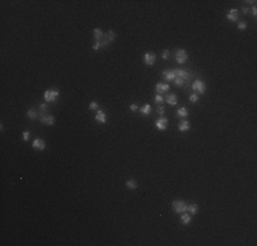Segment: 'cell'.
<instances>
[{"label":"cell","mask_w":257,"mask_h":246,"mask_svg":"<svg viewBox=\"0 0 257 246\" xmlns=\"http://www.w3.org/2000/svg\"><path fill=\"white\" fill-rule=\"evenodd\" d=\"M59 97V90L58 89H48L44 93V100L47 103H55L56 100Z\"/></svg>","instance_id":"6da1fadb"},{"label":"cell","mask_w":257,"mask_h":246,"mask_svg":"<svg viewBox=\"0 0 257 246\" xmlns=\"http://www.w3.org/2000/svg\"><path fill=\"white\" fill-rule=\"evenodd\" d=\"M193 90L194 93H197V95H205V92H206V86H205V83L202 82L201 80H196L193 82Z\"/></svg>","instance_id":"7a4b0ae2"},{"label":"cell","mask_w":257,"mask_h":246,"mask_svg":"<svg viewBox=\"0 0 257 246\" xmlns=\"http://www.w3.org/2000/svg\"><path fill=\"white\" fill-rule=\"evenodd\" d=\"M172 208H174L175 213H183L187 210V204L185 201H179V200H175L172 203Z\"/></svg>","instance_id":"3957f363"},{"label":"cell","mask_w":257,"mask_h":246,"mask_svg":"<svg viewBox=\"0 0 257 246\" xmlns=\"http://www.w3.org/2000/svg\"><path fill=\"white\" fill-rule=\"evenodd\" d=\"M115 37H116V33H115L114 30H110L107 34H104V38L100 41V43H101V48H105L107 45H110V44L115 40Z\"/></svg>","instance_id":"277c9868"},{"label":"cell","mask_w":257,"mask_h":246,"mask_svg":"<svg viewBox=\"0 0 257 246\" xmlns=\"http://www.w3.org/2000/svg\"><path fill=\"white\" fill-rule=\"evenodd\" d=\"M175 60H177V63L179 64H183L187 62V52L185 51V49H178V51L175 52Z\"/></svg>","instance_id":"5b68a950"},{"label":"cell","mask_w":257,"mask_h":246,"mask_svg":"<svg viewBox=\"0 0 257 246\" xmlns=\"http://www.w3.org/2000/svg\"><path fill=\"white\" fill-rule=\"evenodd\" d=\"M142 60L147 66H153L156 63V55H154L153 52H147V53H144Z\"/></svg>","instance_id":"8992f818"},{"label":"cell","mask_w":257,"mask_h":246,"mask_svg":"<svg viewBox=\"0 0 257 246\" xmlns=\"http://www.w3.org/2000/svg\"><path fill=\"white\" fill-rule=\"evenodd\" d=\"M154 126L157 127L159 130L164 131L167 127H168V119H167V118H164V116H162V118H159V119L154 122Z\"/></svg>","instance_id":"52a82bcc"},{"label":"cell","mask_w":257,"mask_h":246,"mask_svg":"<svg viewBox=\"0 0 257 246\" xmlns=\"http://www.w3.org/2000/svg\"><path fill=\"white\" fill-rule=\"evenodd\" d=\"M226 18H227L229 21H231V22H237L238 18H239V11H238L237 8H231V10L227 12Z\"/></svg>","instance_id":"ba28073f"},{"label":"cell","mask_w":257,"mask_h":246,"mask_svg":"<svg viewBox=\"0 0 257 246\" xmlns=\"http://www.w3.org/2000/svg\"><path fill=\"white\" fill-rule=\"evenodd\" d=\"M40 120H41V123L47 124V126L55 124V118H53L52 115H45V114H43V115L40 116Z\"/></svg>","instance_id":"9c48e42d"},{"label":"cell","mask_w":257,"mask_h":246,"mask_svg":"<svg viewBox=\"0 0 257 246\" xmlns=\"http://www.w3.org/2000/svg\"><path fill=\"white\" fill-rule=\"evenodd\" d=\"M156 92H157L159 95H162V93H167V92L170 90V85L168 83H163V82H159L156 83Z\"/></svg>","instance_id":"30bf717a"},{"label":"cell","mask_w":257,"mask_h":246,"mask_svg":"<svg viewBox=\"0 0 257 246\" xmlns=\"http://www.w3.org/2000/svg\"><path fill=\"white\" fill-rule=\"evenodd\" d=\"M32 146L34 148V149H37V151H44V149H45V141L41 138H36L32 142Z\"/></svg>","instance_id":"8fae6325"},{"label":"cell","mask_w":257,"mask_h":246,"mask_svg":"<svg viewBox=\"0 0 257 246\" xmlns=\"http://www.w3.org/2000/svg\"><path fill=\"white\" fill-rule=\"evenodd\" d=\"M95 119L96 122H99V123H105L107 122V115H105V112L101 111V109H97V112H96V115H95Z\"/></svg>","instance_id":"7c38bea8"},{"label":"cell","mask_w":257,"mask_h":246,"mask_svg":"<svg viewBox=\"0 0 257 246\" xmlns=\"http://www.w3.org/2000/svg\"><path fill=\"white\" fill-rule=\"evenodd\" d=\"M163 77H164L166 81H174L177 75H175L174 70H166V71H163Z\"/></svg>","instance_id":"4fadbf2b"},{"label":"cell","mask_w":257,"mask_h":246,"mask_svg":"<svg viewBox=\"0 0 257 246\" xmlns=\"http://www.w3.org/2000/svg\"><path fill=\"white\" fill-rule=\"evenodd\" d=\"M167 103L170 104V105H177V103H178V97H177V95L175 93H168L166 97Z\"/></svg>","instance_id":"5bb4252c"},{"label":"cell","mask_w":257,"mask_h":246,"mask_svg":"<svg viewBox=\"0 0 257 246\" xmlns=\"http://www.w3.org/2000/svg\"><path fill=\"white\" fill-rule=\"evenodd\" d=\"M178 129H179V131H182V133L189 131L190 130V123L187 122V120H182V122H179Z\"/></svg>","instance_id":"9a60e30c"},{"label":"cell","mask_w":257,"mask_h":246,"mask_svg":"<svg viewBox=\"0 0 257 246\" xmlns=\"http://www.w3.org/2000/svg\"><path fill=\"white\" fill-rule=\"evenodd\" d=\"M93 37H95L96 41H101V40H103V38H104V33L101 32V29L96 28L95 30H93Z\"/></svg>","instance_id":"2e32d148"},{"label":"cell","mask_w":257,"mask_h":246,"mask_svg":"<svg viewBox=\"0 0 257 246\" xmlns=\"http://www.w3.org/2000/svg\"><path fill=\"white\" fill-rule=\"evenodd\" d=\"M190 222H192V216H190L189 213H186V212L181 213V223H182V224L187 226V224H189Z\"/></svg>","instance_id":"e0dca14e"},{"label":"cell","mask_w":257,"mask_h":246,"mask_svg":"<svg viewBox=\"0 0 257 246\" xmlns=\"http://www.w3.org/2000/svg\"><path fill=\"white\" fill-rule=\"evenodd\" d=\"M126 186H127V189H130V190H135V189L138 187V182H137L135 179H129L126 182Z\"/></svg>","instance_id":"ac0fdd59"},{"label":"cell","mask_w":257,"mask_h":246,"mask_svg":"<svg viewBox=\"0 0 257 246\" xmlns=\"http://www.w3.org/2000/svg\"><path fill=\"white\" fill-rule=\"evenodd\" d=\"M172 82L175 83V86H183V85H186L187 83V80H185V78H181V77H175V80L172 81Z\"/></svg>","instance_id":"d6986e66"},{"label":"cell","mask_w":257,"mask_h":246,"mask_svg":"<svg viewBox=\"0 0 257 246\" xmlns=\"http://www.w3.org/2000/svg\"><path fill=\"white\" fill-rule=\"evenodd\" d=\"M187 115H189V111H187L186 107H181L178 111H177V116H179V118H186Z\"/></svg>","instance_id":"ffe728a7"},{"label":"cell","mask_w":257,"mask_h":246,"mask_svg":"<svg viewBox=\"0 0 257 246\" xmlns=\"http://www.w3.org/2000/svg\"><path fill=\"white\" fill-rule=\"evenodd\" d=\"M187 210L190 212V215H197L198 205L197 204H190V205H187Z\"/></svg>","instance_id":"44dd1931"},{"label":"cell","mask_w":257,"mask_h":246,"mask_svg":"<svg viewBox=\"0 0 257 246\" xmlns=\"http://www.w3.org/2000/svg\"><path fill=\"white\" fill-rule=\"evenodd\" d=\"M140 114H141V115H144V116L149 115V114H150V105H149V104H145V105L140 109Z\"/></svg>","instance_id":"7402d4cb"},{"label":"cell","mask_w":257,"mask_h":246,"mask_svg":"<svg viewBox=\"0 0 257 246\" xmlns=\"http://www.w3.org/2000/svg\"><path fill=\"white\" fill-rule=\"evenodd\" d=\"M26 115H28L29 119H33V120L37 119V116H38V115H37V112H36V109H29Z\"/></svg>","instance_id":"603a6c76"},{"label":"cell","mask_w":257,"mask_h":246,"mask_svg":"<svg viewBox=\"0 0 257 246\" xmlns=\"http://www.w3.org/2000/svg\"><path fill=\"white\" fill-rule=\"evenodd\" d=\"M89 109H92V111H97L99 109V104H97V101H92L90 104H89Z\"/></svg>","instance_id":"cb8c5ba5"},{"label":"cell","mask_w":257,"mask_h":246,"mask_svg":"<svg viewBox=\"0 0 257 246\" xmlns=\"http://www.w3.org/2000/svg\"><path fill=\"white\" fill-rule=\"evenodd\" d=\"M22 138H23V141H25V142H28V141H29V138H30V133H29L28 130H25L23 133H22Z\"/></svg>","instance_id":"d4e9b609"},{"label":"cell","mask_w":257,"mask_h":246,"mask_svg":"<svg viewBox=\"0 0 257 246\" xmlns=\"http://www.w3.org/2000/svg\"><path fill=\"white\" fill-rule=\"evenodd\" d=\"M156 112H157L160 116L164 115V105L163 104H160V105H157V109H156Z\"/></svg>","instance_id":"484cf974"},{"label":"cell","mask_w":257,"mask_h":246,"mask_svg":"<svg viewBox=\"0 0 257 246\" xmlns=\"http://www.w3.org/2000/svg\"><path fill=\"white\" fill-rule=\"evenodd\" d=\"M154 101H156V104H157V105H160V104H163L164 99L162 97V95H156V97H154Z\"/></svg>","instance_id":"4316f807"},{"label":"cell","mask_w":257,"mask_h":246,"mask_svg":"<svg viewBox=\"0 0 257 246\" xmlns=\"http://www.w3.org/2000/svg\"><path fill=\"white\" fill-rule=\"evenodd\" d=\"M190 101L193 104H196L198 101V95L197 93H193V95H190Z\"/></svg>","instance_id":"83f0119b"},{"label":"cell","mask_w":257,"mask_h":246,"mask_svg":"<svg viewBox=\"0 0 257 246\" xmlns=\"http://www.w3.org/2000/svg\"><path fill=\"white\" fill-rule=\"evenodd\" d=\"M93 51H99L100 48H101V43L100 41H95V44H93Z\"/></svg>","instance_id":"f1b7e54d"},{"label":"cell","mask_w":257,"mask_h":246,"mask_svg":"<svg viewBox=\"0 0 257 246\" xmlns=\"http://www.w3.org/2000/svg\"><path fill=\"white\" fill-rule=\"evenodd\" d=\"M138 109H140V107H138V105H137L135 103H133V104L130 105V111H131V112H137Z\"/></svg>","instance_id":"f546056e"},{"label":"cell","mask_w":257,"mask_h":246,"mask_svg":"<svg viewBox=\"0 0 257 246\" xmlns=\"http://www.w3.org/2000/svg\"><path fill=\"white\" fill-rule=\"evenodd\" d=\"M246 28H248L246 22H239V23H238V29H239V30H245Z\"/></svg>","instance_id":"4dcf8cb0"},{"label":"cell","mask_w":257,"mask_h":246,"mask_svg":"<svg viewBox=\"0 0 257 246\" xmlns=\"http://www.w3.org/2000/svg\"><path fill=\"white\" fill-rule=\"evenodd\" d=\"M40 111H43V112H45V111H48V105L45 103H43V104H40Z\"/></svg>","instance_id":"1f68e13d"},{"label":"cell","mask_w":257,"mask_h":246,"mask_svg":"<svg viewBox=\"0 0 257 246\" xmlns=\"http://www.w3.org/2000/svg\"><path fill=\"white\" fill-rule=\"evenodd\" d=\"M170 58V51L168 49H164V52H163V59H168Z\"/></svg>","instance_id":"d6a6232c"},{"label":"cell","mask_w":257,"mask_h":246,"mask_svg":"<svg viewBox=\"0 0 257 246\" xmlns=\"http://www.w3.org/2000/svg\"><path fill=\"white\" fill-rule=\"evenodd\" d=\"M252 15L253 16H256L257 15V8H256V4L253 6V8H252Z\"/></svg>","instance_id":"836d02e7"},{"label":"cell","mask_w":257,"mask_h":246,"mask_svg":"<svg viewBox=\"0 0 257 246\" xmlns=\"http://www.w3.org/2000/svg\"><path fill=\"white\" fill-rule=\"evenodd\" d=\"M242 11H243V14H248V12H249V8H248V7H243V8H242Z\"/></svg>","instance_id":"e575fe53"}]
</instances>
